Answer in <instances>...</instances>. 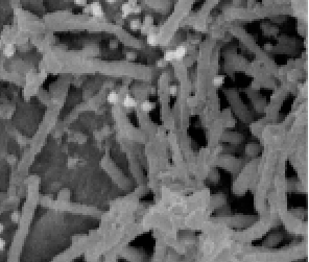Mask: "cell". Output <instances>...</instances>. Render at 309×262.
Returning <instances> with one entry per match:
<instances>
[{
  "label": "cell",
  "instance_id": "cell-15",
  "mask_svg": "<svg viewBox=\"0 0 309 262\" xmlns=\"http://www.w3.org/2000/svg\"><path fill=\"white\" fill-rule=\"evenodd\" d=\"M5 247V241L2 238H0V251H2Z\"/></svg>",
  "mask_w": 309,
  "mask_h": 262
},
{
  "label": "cell",
  "instance_id": "cell-9",
  "mask_svg": "<svg viewBox=\"0 0 309 262\" xmlns=\"http://www.w3.org/2000/svg\"><path fill=\"white\" fill-rule=\"evenodd\" d=\"M147 42L150 45H156L157 44V37L155 34H148L147 37Z\"/></svg>",
  "mask_w": 309,
  "mask_h": 262
},
{
  "label": "cell",
  "instance_id": "cell-8",
  "mask_svg": "<svg viewBox=\"0 0 309 262\" xmlns=\"http://www.w3.org/2000/svg\"><path fill=\"white\" fill-rule=\"evenodd\" d=\"M175 60V51H167L164 56V61Z\"/></svg>",
  "mask_w": 309,
  "mask_h": 262
},
{
  "label": "cell",
  "instance_id": "cell-16",
  "mask_svg": "<svg viewBox=\"0 0 309 262\" xmlns=\"http://www.w3.org/2000/svg\"><path fill=\"white\" fill-rule=\"evenodd\" d=\"M128 4H130L131 5V7H136V5H137V0H128Z\"/></svg>",
  "mask_w": 309,
  "mask_h": 262
},
{
  "label": "cell",
  "instance_id": "cell-11",
  "mask_svg": "<svg viewBox=\"0 0 309 262\" xmlns=\"http://www.w3.org/2000/svg\"><path fill=\"white\" fill-rule=\"evenodd\" d=\"M222 83H224V76H220V75H218V76L214 77L213 84L215 86H219V85H222Z\"/></svg>",
  "mask_w": 309,
  "mask_h": 262
},
{
  "label": "cell",
  "instance_id": "cell-20",
  "mask_svg": "<svg viewBox=\"0 0 309 262\" xmlns=\"http://www.w3.org/2000/svg\"><path fill=\"white\" fill-rule=\"evenodd\" d=\"M128 59L135 58V54H128Z\"/></svg>",
  "mask_w": 309,
  "mask_h": 262
},
{
  "label": "cell",
  "instance_id": "cell-22",
  "mask_svg": "<svg viewBox=\"0 0 309 262\" xmlns=\"http://www.w3.org/2000/svg\"><path fill=\"white\" fill-rule=\"evenodd\" d=\"M159 66H164V65H165V63L164 62H163V61H161V62H159Z\"/></svg>",
  "mask_w": 309,
  "mask_h": 262
},
{
  "label": "cell",
  "instance_id": "cell-21",
  "mask_svg": "<svg viewBox=\"0 0 309 262\" xmlns=\"http://www.w3.org/2000/svg\"><path fill=\"white\" fill-rule=\"evenodd\" d=\"M108 3H110V4H112V3H115L116 2V0H106Z\"/></svg>",
  "mask_w": 309,
  "mask_h": 262
},
{
  "label": "cell",
  "instance_id": "cell-1",
  "mask_svg": "<svg viewBox=\"0 0 309 262\" xmlns=\"http://www.w3.org/2000/svg\"><path fill=\"white\" fill-rule=\"evenodd\" d=\"M90 11H91L92 15L96 18H101L103 16V11H102V7L100 5L99 2L97 1H94L91 5H90Z\"/></svg>",
  "mask_w": 309,
  "mask_h": 262
},
{
  "label": "cell",
  "instance_id": "cell-5",
  "mask_svg": "<svg viewBox=\"0 0 309 262\" xmlns=\"http://www.w3.org/2000/svg\"><path fill=\"white\" fill-rule=\"evenodd\" d=\"M132 10H133V7H131L128 3H124V4H122V7H121L122 17H123V18L128 17L130 14H132Z\"/></svg>",
  "mask_w": 309,
  "mask_h": 262
},
{
  "label": "cell",
  "instance_id": "cell-2",
  "mask_svg": "<svg viewBox=\"0 0 309 262\" xmlns=\"http://www.w3.org/2000/svg\"><path fill=\"white\" fill-rule=\"evenodd\" d=\"M3 54H4L7 58H11L15 54V47L13 44H7L5 47L3 48Z\"/></svg>",
  "mask_w": 309,
  "mask_h": 262
},
{
  "label": "cell",
  "instance_id": "cell-3",
  "mask_svg": "<svg viewBox=\"0 0 309 262\" xmlns=\"http://www.w3.org/2000/svg\"><path fill=\"white\" fill-rule=\"evenodd\" d=\"M123 106L126 108H134L137 106V101L132 97V96L128 95L123 100Z\"/></svg>",
  "mask_w": 309,
  "mask_h": 262
},
{
  "label": "cell",
  "instance_id": "cell-14",
  "mask_svg": "<svg viewBox=\"0 0 309 262\" xmlns=\"http://www.w3.org/2000/svg\"><path fill=\"white\" fill-rule=\"evenodd\" d=\"M140 12H141V7H138V5L134 7H133V10H132V13H135V14H139Z\"/></svg>",
  "mask_w": 309,
  "mask_h": 262
},
{
  "label": "cell",
  "instance_id": "cell-7",
  "mask_svg": "<svg viewBox=\"0 0 309 262\" xmlns=\"http://www.w3.org/2000/svg\"><path fill=\"white\" fill-rule=\"evenodd\" d=\"M141 108H142L143 111H150V110L153 108V104L149 101H144L142 104H141Z\"/></svg>",
  "mask_w": 309,
  "mask_h": 262
},
{
  "label": "cell",
  "instance_id": "cell-10",
  "mask_svg": "<svg viewBox=\"0 0 309 262\" xmlns=\"http://www.w3.org/2000/svg\"><path fill=\"white\" fill-rule=\"evenodd\" d=\"M130 26H131V28H132V29L136 30V29H138L139 26H140V22H139V20H137V19L132 20V21H131Z\"/></svg>",
  "mask_w": 309,
  "mask_h": 262
},
{
  "label": "cell",
  "instance_id": "cell-19",
  "mask_svg": "<svg viewBox=\"0 0 309 262\" xmlns=\"http://www.w3.org/2000/svg\"><path fill=\"white\" fill-rule=\"evenodd\" d=\"M3 231H4V227H3L2 224H0V234H1Z\"/></svg>",
  "mask_w": 309,
  "mask_h": 262
},
{
  "label": "cell",
  "instance_id": "cell-6",
  "mask_svg": "<svg viewBox=\"0 0 309 262\" xmlns=\"http://www.w3.org/2000/svg\"><path fill=\"white\" fill-rule=\"evenodd\" d=\"M118 99H119V96H118V94L116 92H111L108 95V101L110 103H116L118 101Z\"/></svg>",
  "mask_w": 309,
  "mask_h": 262
},
{
  "label": "cell",
  "instance_id": "cell-17",
  "mask_svg": "<svg viewBox=\"0 0 309 262\" xmlns=\"http://www.w3.org/2000/svg\"><path fill=\"white\" fill-rule=\"evenodd\" d=\"M151 22H153V19L150 17H147V19H145V26H148Z\"/></svg>",
  "mask_w": 309,
  "mask_h": 262
},
{
  "label": "cell",
  "instance_id": "cell-12",
  "mask_svg": "<svg viewBox=\"0 0 309 262\" xmlns=\"http://www.w3.org/2000/svg\"><path fill=\"white\" fill-rule=\"evenodd\" d=\"M11 217H12V222H17L18 220H19V213H18V212H14Z\"/></svg>",
  "mask_w": 309,
  "mask_h": 262
},
{
  "label": "cell",
  "instance_id": "cell-4",
  "mask_svg": "<svg viewBox=\"0 0 309 262\" xmlns=\"http://www.w3.org/2000/svg\"><path fill=\"white\" fill-rule=\"evenodd\" d=\"M173 51H175V60H181V59H183L184 56L186 54V49H185V47H183V46L178 47V48Z\"/></svg>",
  "mask_w": 309,
  "mask_h": 262
},
{
  "label": "cell",
  "instance_id": "cell-18",
  "mask_svg": "<svg viewBox=\"0 0 309 262\" xmlns=\"http://www.w3.org/2000/svg\"><path fill=\"white\" fill-rule=\"evenodd\" d=\"M169 91H170V93L175 94V92H177V87H175V86H171V87L169 88Z\"/></svg>",
  "mask_w": 309,
  "mask_h": 262
},
{
  "label": "cell",
  "instance_id": "cell-13",
  "mask_svg": "<svg viewBox=\"0 0 309 262\" xmlns=\"http://www.w3.org/2000/svg\"><path fill=\"white\" fill-rule=\"evenodd\" d=\"M74 3L79 7H83V5H86L87 3V0H74Z\"/></svg>",
  "mask_w": 309,
  "mask_h": 262
}]
</instances>
